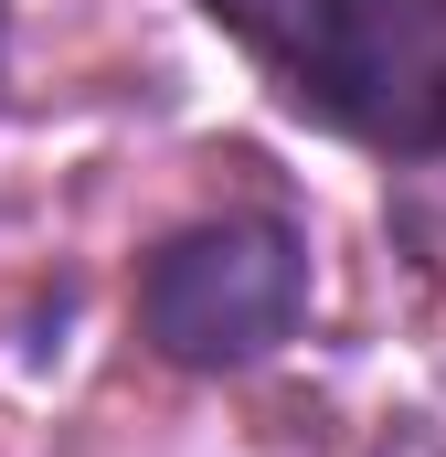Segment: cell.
Masks as SVG:
<instances>
[{
    "mask_svg": "<svg viewBox=\"0 0 446 457\" xmlns=\"http://www.w3.org/2000/svg\"><path fill=\"white\" fill-rule=\"evenodd\" d=\"M277 96L361 149L446 160V0H192Z\"/></svg>",
    "mask_w": 446,
    "mask_h": 457,
    "instance_id": "cell-1",
    "label": "cell"
},
{
    "mask_svg": "<svg viewBox=\"0 0 446 457\" xmlns=\"http://www.w3.org/2000/svg\"><path fill=\"white\" fill-rule=\"evenodd\" d=\"M309 320V245L277 213H202L138 255V341L170 372H255Z\"/></svg>",
    "mask_w": 446,
    "mask_h": 457,
    "instance_id": "cell-2",
    "label": "cell"
},
{
    "mask_svg": "<svg viewBox=\"0 0 446 457\" xmlns=\"http://www.w3.org/2000/svg\"><path fill=\"white\" fill-rule=\"evenodd\" d=\"M0 43H11V0H0Z\"/></svg>",
    "mask_w": 446,
    "mask_h": 457,
    "instance_id": "cell-3",
    "label": "cell"
}]
</instances>
